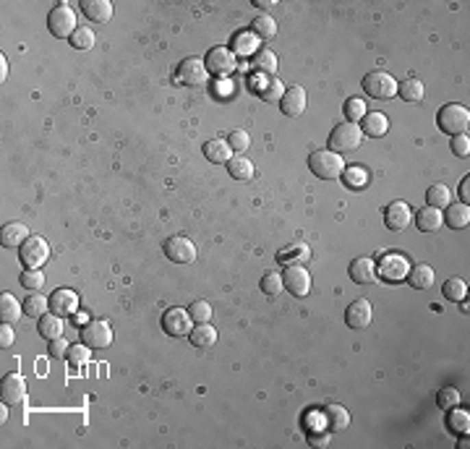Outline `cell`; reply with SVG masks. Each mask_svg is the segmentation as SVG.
Masks as SVG:
<instances>
[{"mask_svg": "<svg viewBox=\"0 0 470 449\" xmlns=\"http://www.w3.org/2000/svg\"><path fill=\"white\" fill-rule=\"evenodd\" d=\"M308 168L321 181H337L345 172V159L332 149H319V152H311V157H308Z\"/></svg>", "mask_w": 470, "mask_h": 449, "instance_id": "cell-1", "label": "cell"}, {"mask_svg": "<svg viewBox=\"0 0 470 449\" xmlns=\"http://www.w3.org/2000/svg\"><path fill=\"white\" fill-rule=\"evenodd\" d=\"M363 141V131L358 123H340L332 128L330 133V149L337 155H345V152H356Z\"/></svg>", "mask_w": 470, "mask_h": 449, "instance_id": "cell-2", "label": "cell"}, {"mask_svg": "<svg viewBox=\"0 0 470 449\" xmlns=\"http://www.w3.org/2000/svg\"><path fill=\"white\" fill-rule=\"evenodd\" d=\"M436 120H439V128H442L444 133L460 136V133H468L470 110L462 107V105H444L442 110H439V115H436Z\"/></svg>", "mask_w": 470, "mask_h": 449, "instance_id": "cell-3", "label": "cell"}, {"mask_svg": "<svg viewBox=\"0 0 470 449\" xmlns=\"http://www.w3.org/2000/svg\"><path fill=\"white\" fill-rule=\"evenodd\" d=\"M47 27H50L53 37H58V40H71L73 37V31L79 27H76V14H73V8L69 3H58L55 8L50 11Z\"/></svg>", "mask_w": 470, "mask_h": 449, "instance_id": "cell-4", "label": "cell"}, {"mask_svg": "<svg viewBox=\"0 0 470 449\" xmlns=\"http://www.w3.org/2000/svg\"><path fill=\"white\" fill-rule=\"evenodd\" d=\"M18 256H21V264L27 269H42L50 259V243L42 235H29L27 243L18 246Z\"/></svg>", "mask_w": 470, "mask_h": 449, "instance_id": "cell-5", "label": "cell"}, {"mask_svg": "<svg viewBox=\"0 0 470 449\" xmlns=\"http://www.w3.org/2000/svg\"><path fill=\"white\" fill-rule=\"evenodd\" d=\"M397 79L387 73V70H371L366 79H363V89L366 94L373 99H392L397 94Z\"/></svg>", "mask_w": 470, "mask_h": 449, "instance_id": "cell-6", "label": "cell"}, {"mask_svg": "<svg viewBox=\"0 0 470 449\" xmlns=\"http://www.w3.org/2000/svg\"><path fill=\"white\" fill-rule=\"evenodd\" d=\"M410 267H413V264H410L402 253H384V256H382V261L376 264V274H379L384 282L397 285V282L408 280Z\"/></svg>", "mask_w": 470, "mask_h": 449, "instance_id": "cell-7", "label": "cell"}, {"mask_svg": "<svg viewBox=\"0 0 470 449\" xmlns=\"http://www.w3.org/2000/svg\"><path fill=\"white\" fill-rule=\"evenodd\" d=\"M82 342H86L92 350H105L112 345V326L102 319L86 322L82 326Z\"/></svg>", "mask_w": 470, "mask_h": 449, "instance_id": "cell-8", "label": "cell"}, {"mask_svg": "<svg viewBox=\"0 0 470 449\" xmlns=\"http://www.w3.org/2000/svg\"><path fill=\"white\" fill-rule=\"evenodd\" d=\"M162 329H165V335H170V337H188L191 335V329H194V319H191L188 309H178V306L167 309L165 313H162Z\"/></svg>", "mask_w": 470, "mask_h": 449, "instance_id": "cell-9", "label": "cell"}, {"mask_svg": "<svg viewBox=\"0 0 470 449\" xmlns=\"http://www.w3.org/2000/svg\"><path fill=\"white\" fill-rule=\"evenodd\" d=\"M175 76H178V81L183 86H201V84H207V79H209L207 63H204L201 57H186V60H180V66H178V70H175Z\"/></svg>", "mask_w": 470, "mask_h": 449, "instance_id": "cell-10", "label": "cell"}, {"mask_svg": "<svg viewBox=\"0 0 470 449\" xmlns=\"http://www.w3.org/2000/svg\"><path fill=\"white\" fill-rule=\"evenodd\" d=\"M207 70L214 76H230L238 68V57L230 47H212L207 53Z\"/></svg>", "mask_w": 470, "mask_h": 449, "instance_id": "cell-11", "label": "cell"}, {"mask_svg": "<svg viewBox=\"0 0 470 449\" xmlns=\"http://www.w3.org/2000/svg\"><path fill=\"white\" fill-rule=\"evenodd\" d=\"M165 256L173 264H194L196 261V246L194 240L186 235H173L165 240Z\"/></svg>", "mask_w": 470, "mask_h": 449, "instance_id": "cell-12", "label": "cell"}, {"mask_svg": "<svg viewBox=\"0 0 470 449\" xmlns=\"http://www.w3.org/2000/svg\"><path fill=\"white\" fill-rule=\"evenodd\" d=\"M282 282H285V290L295 298H306L311 293V274L308 269L301 267V264H290L282 274Z\"/></svg>", "mask_w": 470, "mask_h": 449, "instance_id": "cell-13", "label": "cell"}, {"mask_svg": "<svg viewBox=\"0 0 470 449\" xmlns=\"http://www.w3.org/2000/svg\"><path fill=\"white\" fill-rule=\"evenodd\" d=\"M306 105H308V94H306L304 86H288L282 99H280V110L288 118H301L306 112Z\"/></svg>", "mask_w": 470, "mask_h": 449, "instance_id": "cell-14", "label": "cell"}, {"mask_svg": "<svg viewBox=\"0 0 470 449\" xmlns=\"http://www.w3.org/2000/svg\"><path fill=\"white\" fill-rule=\"evenodd\" d=\"M345 322H347V326L350 329H369L371 326V322H373V309H371V303L369 300H353L350 306H347V311H345Z\"/></svg>", "mask_w": 470, "mask_h": 449, "instance_id": "cell-15", "label": "cell"}, {"mask_svg": "<svg viewBox=\"0 0 470 449\" xmlns=\"http://www.w3.org/2000/svg\"><path fill=\"white\" fill-rule=\"evenodd\" d=\"M50 311L58 316H73L79 311V295L69 287H58L50 295Z\"/></svg>", "mask_w": 470, "mask_h": 449, "instance_id": "cell-16", "label": "cell"}, {"mask_svg": "<svg viewBox=\"0 0 470 449\" xmlns=\"http://www.w3.org/2000/svg\"><path fill=\"white\" fill-rule=\"evenodd\" d=\"M0 389H3V402H5V405H18V402H24V400H27V392H29L27 381L21 379L18 374L3 376Z\"/></svg>", "mask_w": 470, "mask_h": 449, "instance_id": "cell-17", "label": "cell"}, {"mask_svg": "<svg viewBox=\"0 0 470 449\" xmlns=\"http://www.w3.org/2000/svg\"><path fill=\"white\" fill-rule=\"evenodd\" d=\"M410 217H413V211H410V207L405 201H392L384 209V222H387L392 233H402L410 224Z\"/></svg>", "mask_w": 470, "mask_h": 449, "instance_id": "cell-18", "label": "cell"}, {"mask_svg": "<svg viewBox=\"0 0 470 449\" xmlns=\"http://www.w3.org/2000/svg\"><path fill=\"white\" fill-rule=\"evenodd\" d=\"M350 280L356 285H371L376 280V261L373 259H366V256H358L350 261Z\"/></svg>", "mask_w": 470, "mask_h": 449, "instance_id": "cell-19", "label": "cell"}, {"mask_svg": "<svg viewBox=\"0 0 470 449\" xmlns=\"http://www.w3.org/2000/svg\"><path fill=\"white\" fill-rule=\"evenodd\" d=\"M321 421L327 423V431L337 434V431H345L347 426H350V413H347L343 405L332 402V405L324 407V413H321Z\"/></svg>", "mask_w": 470, "mask_h": 449, "instance_id": "cell-20", "label": "cell"}, {"mask_svg": "<svg viewBox=\"0 0 470 449\" xmlns=\"http://www.w3.org/2000/svg\"><path fill=\"white\" fill-rule=\"evenodd\" d=\"M363 136H371V139H382L389 131V118L384 112H366L363 120L358 123Z\"/></svg>", "mask_w": 470, "mask_h": 449, "instance_id": "cell-21", "label": "cell"}, {"mask_svg": "<svg viewBox=\"0 0 470 449\" xmlns=\"http://www.w3.org/2000/svg\"><path fill=\"white\" fill-rule=\"evenodd\" d=\"M259 37L251 31V29H243V31H235L233 34V50L235 55H240V57H249V55H256L259 53Z\"/></svg>", "mask_w": 470, "mask_h": 449, "instance_id": "cell-22", "label": "cell"}, {"mask_svg": "<svg viewBox=\"0 0 470 449\" xmlns=\"http://www.w3.org/2000/svg\"><path fill=\"white\" fill-rule=\"evenodd\" d=\"M82 11L89 21L105 24L112 18V3L110 0H82Z\"/></svg>", "mask_w": 470, "mask_h": 449, "instance_id": "cell-23", "label": "cell"}, {"mask_svg": "<svg viewBox=\"0 0 470 449\" xmlns=\"http://www.w3.org/2000/svg\"><path fill=\"white\" fill-rule=\"evenodd\" d=\"M29 240V224L24 222H8L3 224V233H0V243L5 248H16V246H24Z\"/></svg>", "mask_w": 470, "mask_h": 449, "instance_id": "cell-24", "label": "cell"}, {"mask_svg": "<svg viewBox=\"0 0 470 449\" xmlns=\"http://www.w3.org/2000/svg\"><path fill=\"white\" fill-rule=\"evenodd\" d=\"M415 222H418L421 233H436V230L444 227V214L436 207H423V209L415 214Z\"/></svg>", "mask_w": 470, "mask_h": 449, "instance_id": "cell-25", "label": "cell"}, {"mask_svg": "<svg viewBox=\"0 0 470 449\" xmlns=\"http://www.w3.org/2000/svg\"><path fill=\"white\" fill-rule=\"evenodd\" d=\"M188 339H191V345H194L196 350H209V348H214V342H217V329H214L209 322L199 324V326L191 329Z\"/></svg>", "mask_w": 470, "mask_h": 449, "instance_id": "cell-26", "label": "cell"}, {"mask_svg": "<svg viewBox=\"0 0 470 449\" xmlns=\"http://www.w3.org/2000/svg\"><path fill=\"white\" fill-rule=\"evenodd\" d=\"M204 157L209 162H214V165H222V162L227 165L230 157H233V149H230L227 139H212L204 144Z\"/></svg>", "mask_w": 470, "mask_h": 449, "instance_id": "cell-27", "label": "cell"}, {"mask_svg": "<svg viewBox=\"0 0 470 449\" xmlns=\"http://www.w3.org/2000/svg\"><path fill=\"white\" fill-rule=\"evenodd\" d=\"M434 280H436V272L429 264H415L408 272V282H410V287H415V290H429L431 285H434Z\"/></svg>", "mask_w": 470, "mask_h": 449, "instance_id": "cell-28", "label": "cell"}, {"mask_svg": "<svg viewBox=\"0 0 470 449\" xmlns=\"http://www.w3.org/2000/svg\"><path fill=\"white\" fill-rule=\"evenodd\" d=\"M256 94H259L264 102L275 105V102H280V99H282V94H285V86H282V81H280V79L267 76V79H262V81H256Z\"/></svg>", "mask_w": 470, "mask_h": 449, "instance_id": "cell-29", "label": "cell"}, {"mask_svg": "<svg viewBox=\"0 0 470 449\" xmlns=\"http://www.w3.org/2000/svg\"><path fill=\"white\" fill-rule=\"evenodd\" d=\"M37 329H40V335L50 342V339H58V337H63V329H66V324H63V316H58V313H45L40 319V324H37Z\"/></svg>", "mask_w": 470, "mask_h": 449, "instance_id": "cell-30", "label": "cell"}, {"mask_svg": "<svg viewBox=\"0 0 470 449\" xmlns=\"http://www.w3.org/2000/svg\"><path fill=\"white\" fill-rule=\"evenodd\" d=\"M444 222L452 230H465L470 224V207L468 204H449L444 211Z\"/></svg>", "mask_w": 470, "mask_h": 449, "instance_id": "cell-31", "label": "cell"}, {"mask_svg": "<svg viewBox=\"0 0 470 449\" xmlns=\"http://www.w3.org/2000/svg\"><path fill=\"white\" fill-rule=\"evenodd\" d=\"M21 313H24V306L16 300L11 293H3L0 295V319H3V324H14L21 319Z\"/></svg>", "mask_w": 470, "mask_h": 449, "instance_id": "cell-32", "label": "cell"}, {"mask_svg": "<svg viewBox=\"0 0 470 449\" xmlns=\"http://www.w3.org/2000/svg\"><path fill=\"white\" fill-rule=\"evenodd\" d=\"M447 426H449V431L455 436H468L470 434V413L468 410H462L460 405L452 407L449 415H447Z\"/></svg>", "mask_w": 470, "mask_h": 449, "instance_id": "cell-33", "label": "cell"}, {"mask_svg": "<svg viewBox=\"0 0 470 449\" xmlns=\"http://www.w3.org/2000/svg\"><path fill=\"white\" fill-rule=\"evenodd\" d=\"M227 172L233 175L235 181H251V178H253V162H251L249 157L235 155V157H230V162H227Z\"/></svg>", "mask_w": 470, "mask_h": 449, "instance_id": "cell-34", "label": "cell"}, {"mask_svg": "<svg viewBox=\"0 0 470 449\" xmlns=\"http://www.w3.org/2000/svg\"><path fill=\"white\" fill-rule=\"evenodd\" d=\"M426 204H429V207H436V209L449 207V204H452V191H449L444 183H434V185H429V191H426Z\"/></svg>", "mask_w": 470, "mask_h": 449, "instance_id": "cell-35", "label": "cell"}, {"mask_svg": "<svg viewBox=\"0 0 470 449\" xmlns=\"http://www.w3.org/2000/svg\"><path fill=\"white\" fill-rule=\"evenodd\" d=\"M24 311L27 316H34V319H42L45 313H50V298L40 295L37 290H32L27 295V303H24Z\"/></svg>", "mask_w": 470, "mask_h": 449, "instance_id": "cell-36", "label": "cell"}, {"mask_svg": "<svg viewBox=\"0 0 470 449\" xmlns=\"http://www.w3.org/2000/svg\"><path fill=\"white\" fill-rule=\"evenodd\" d=\"M343 183H345L350 191H360V188L369 185V170L360 168V165L345 168V172H343Z\"/></svg>", "mask_w": 470, "mask_h": 449, "instance_id": "cell-37", "label": "cell"}, {"mask_svg": "<svg viewBox=\"0 0 470 449\" xmlns=\"http://www.w3.org/2000/svg\"><path fill=\"white\" fill-rule=\"evenodd\" d=\"M251 31H253L259 40H272V37H277L275 16H269V14L256 16V18H253V27H251Z\"/></svg>", "mask_w": 470, "mask_h": 449, "instance_id": "cell-38", "label": "cell"}, {"mask_svg": "<svg viewBox=\"0 0 470 449\" xmlns=\"http://www.w3.org/2000/svg\"><path fill=\"white\" fill-rule=\"evenodd\" d=\"M444 298L447 300H455V303H462L468 298V282L460 280V277H452V280L444 282Z\"/></svg>", "mask_w": 470, "mask_h": 449, "instance_id": "cell-39", "label": "cell"}, {"mask_svg": "<svg viewBox=\"0 0 470 449\" xmlns=\"http://www.w3.org/2000/svg\"><path fill=\"white\" fill-rule=\"evenodd\" d=\"M308 259H311V248H308L306 243H298V246H293L290 251L280 253V261L288 264V267H290V264H301V267H304Z\"/></svg>", "mask_w": 470, "mask_h": 449, "instance_id": "cell-40", "label": "cell"}, {"mask_svg": "<svg viewBox=\"0 0 470 449\" xmlns=\"http://www.w3.org/2000/svg\"><path fill=\"white\" fill-rule=\"evenodd\" d=\"M253 68L259 73H267V76H275L277 73V55L272 50H259L253 55Z\"/></svg>", "mask_w": 470, "mask_h": 449, "instance_id": "cell-41", "label": "cell"}, {"mask_svg": "<svg viewBox=\"0 0 470 449\" xmlns=\"http://www.w3.org/2000/svg\"><path fill=\"white\" fill-rule=\"evenodd\" d=\"M397 94H400L405 102H421V99H423V81H418V79H405L402 86H397Z\"/></svg>", "mask_w": 470, "mask_h": 449, "instance_id": "cell-42", "label": "cell"}, {"mask_svg": "<svg viewBox=\"0 0 470 449\" xmlns=\"http://www.w3.org/2000/svg\"><path fill=\"white\" fill-rule=\"evenodd\" d=\"M285 290V282H282V274L277 272V269H272V272H267L262 277V293L269 295V298H277V295Z\"/></svg>", "mask_w": 470, "mask_h": 449, "instance_id": "cell-43", "label": "cell"}, {"mask_svg": "<svg viewBox=\"0 0 470 449\" xmlns=\"http://www.w3.org/2000/svg\"><path fill=\"white\" fill-rule=\"evenodd\" d=\"M343 112H345L347 123H360L363 120V115H366V99L363 97H350L345 99V107H343Z\"/></svg>", "mask_w": 470, "mask_h": 449, "instance_id": "cell-44", "label": "cell"}, {"mask_svg": "<svg viewBox=\"0 0 470 449\" xmlns=\"http://www.w3.org/2000/svg\"><path fill=\"white\" fill-rule=\"evenodd\" d=\"M69 42L73 44L76 50H89V47L95 44V31H92L89 27H79L76 31H73V37H71Z\"/></svg>", "mask_w": 470, "mask_h": 449, "instance_id": "cell-45", "label": "cell"}, {"mask_svg": "<svg viewBox=\"0 0 470 449\" xmlns=\"http://www.w3.org/2000/svg\"><path fill=\"white\" fill-rule=\"evenodd\" d=\"M460 392H457L455 387H444V389H439V394H436V405L442 407V410H452V407L460 405Z\"/></svg>", "mask_w": 470, "mask_h": 449, "instance_id": "cell-46", "label": "cell"}, {"mask_svg": "<svg viewBox=\"0 0 470 449\" xmlns=\"http://www.w3.org/2000/svg\"><path fill=\"white\" fill-rule=\"evenodd\" d=\"M188 313H191V319H194L196 324H207L209 319H212V306H209L207 300H194V303L188 306Z\"/></svg>", "mask_w": 470, "mask_h": 449, "instance_id": "cell-47", "label": "cell"}, {"mask_svg": "<svg viewBox=\"0 0 470 449\" xmlns=\"http://www.w3.org/2000/svg\"><path fill=\"white\" fill-rule=\"evenodd\" d=\"M227 144H230V149H233V152H246V149L251 146L249 131H243V128H235L233 133L227 136Z\"/></svg>", "mask_w": 470, "mask_h": 449, "instance_id": "cell-48", "label": "cell"}, {"mask_svg": "<svg viewBox=\"0 0 470 449\" xmlns=\"http://www.w3.org/2000/svg\"><path fill=\"white\" fill-rule=\"evenodd\" d=\"M89 355H92V348H89L86 342H79V345H71L69 361L73 365H84L86 361H89Z\"/></svg>", "mask_w": 470, "mask_h": 449, "instance_id": "cell-49", "label": "cell"}, {"mask_svg": "<svg viewBox=\"0 0 470 449\" xmlns=\"http://www.w3.org/2000/svg\"><path fill=\"white\" fill-rule=\"evenodd\" d=\"M21 285H24L27 290H40L42 285H45V274H42V269H27V272L21 274Z\"/></svg>", "mask_w": 470, "mask_h": 449, "instance_id": "cell-50", "label": "cell"}, {"mask_svg": "<svg viewBox=\"0 0 470 449\" xmlns=\"http://www.w3.org/2000/svg\"><path fill=\"white\" fill-rule=\"evenodd\" d=\"M452 152H455V157H465L470 155V139H468V133H460V136H452Z\"/></svg>", "mask_w": 470, "mask_h": 449, "instance_id": "cell-51", "label": "cell"}, {"mask_svg": "<svg viewBox=\"0 0 470 449\" xmlns=\"http://www.w3.org/2000/svg\"><path fill=\"white\" fill-rule=\"evenodd\" d=\"M69 339L66 337H58V339H50V355L53 358H69Z\"/></svg>", "mask_w": 470, "mask_h": 449, "instance_id": "cell-52", "label": "cell"}, {"mask_svg": "<svg viewBox=\"0 0 470 449\" xmlns=\"http://www.w3.org/2000/svg\"><path fill=\"white\" fill-rule=\"evenodd\" d=\"M330 441H332V431H327V428L321 431V436H317V434L308 436V444H311V447H327Z\"/></svg>", "mask_w": 470, "mask_h": 449, "instance_id": "cell-53", "label": "cell"}, {"mask_svg": "<svg viewBox=\"0 0 470 449\" xmlns=\"http://www.w3.org/2000/svg\"><path fill=\"white\" fill-rule=\"evenodd\" d=\"M14 329H11V324H3V329H0V345H3V350L5 348H11L14 345Z\"/></svg>", "mask_w": 470, "mask_h": 449, "instance_id": "cell-54", "label": "cell"}, {"mask_svg": "<svg viewBox=\"0 0 470 449\" xmlns=\"http://www.w3.org/2000/svg\"><path fill=\"white\" fill-rule=\"evenodd\" d=\"M460 196H462V204H470V175H465V181L460 183Z\"/></svg>", "mask_w": 470, "mask_h": 449, "instance_id": "cell-55", "label": "cell"}, {"mask_svg": "<svg viewBox=\"0 0 470 449\" xmlns=\"http://www.w3.org/2000/svg\"><path fill=\"white\" fill-rule=\"evenodd\" d=\"M253 5H259V8H272V5H277V0H253Z\"/></svg>", "mask_w": 470, "mask_h": 449, "instance_id": "cell-56", "label": "cell"}, {"mask_svg": "<svg viewBox=\"0 0 470 449\" xmlns=\"http://www.w3.org/2000/svg\"><path fill=\"white\" fill-rule=\"evenodd\" d=\"M0 66H3V81H5V76H8V63H5V57H3V60H0Z\"/></svg>", "mask_w": 470, "mask_h": 449, "instance_id": "cell-57", "label": "cell"}, {"mask_svg": "<svg viewBox=\"0 0 470 449\" xmlns=\"http://www.w3.org/2000/svg\"><path fill=\"white\" fill-rule=\"evenodd\" d=\"M468 444H470V441H468V436H460V441H457V447H460V449H465V447H468Z\"/></svg>", "mask_w": 470, "mask_h": 449, "instance_id": "cell-58", "label": "cell"}]
</instances>
